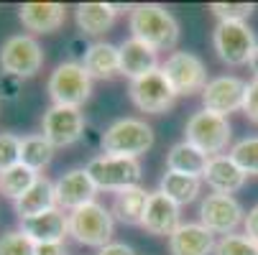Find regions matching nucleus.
Instances as JSON below:
<instances>
[{"mask_svg": "<svg viewBox=\"0 0 258 255\" xmlns=\"http://www.w3.org/2000/svg\"><path fill=\"white\" fill-rule=\"evenodd\" d=\"M159 192L166 194L171 202H176L179 207L192 204L200 192H202V179L197 176H187V174H176V171H166L159 181Z\"/></svg>", "mask_w": 258, "mask_h": 255, "instance_id": "26", "label": "nucleus"}, {"mask_svg": "<svg viewBox=\"0 0 258 255\" xmlns=\"http://www.w3.org/2000/svg\"><path fill=\"white\" fill-rule=\"evenodd\" d=\"M179 204L171 202L166 194H161L159 189L151 192L149 197V204H146V214H143V222L141 227L149 232V235H156V237H169L181 222H179Z\"/></svg>", "mask_w": 258, "mask_h": 255, "instance_id": "15", "label": "nucleus"}, {"mask_svg": "<svg viewBox=\"0 0 258 255\" xmlns=\"http://www.w3.org/2000/svg\"><path fill=\"white\" fill-rule=\"evenodd\" d=\"M118 13L120 6H110V3H80L75 8L77 28L87 36H102L105 31H110Z\"/></svg>", "mask_w": 258, "mask_h": 255, "instance_id": "24", "label": "nucleus"}, {"mask_svg": "<svg viewBox=\"0 0 258 255\" xmlns=\"http://www.w3.org/2000/svg\"><path fill=\"white\" fill-rule=\"evenodd\" d=\"M21 92H23V79L0 71V100L3 102H16L21 97Z\"/></svg>", "mask_w": 258, "mask_h": 255, "instance_id": "34", "label": "nucleus"}, {"mask_svg": "<svg viewBox=\"0 0 258 255\" xmlns=\"http://www.w3.org/2000/svg\"><path fill=\"white\" fill-rule=\"evenodd\" d=\"M184 140L192 143L195 148H200L202 153H207L210 158L212 156H223L228 151L230 140H233L230 120L202 107V110H197L187 120V125H184Z\"/></svg>", "mask_w": 258, "mask_h": 255, "instance_id": "3", "label": "nucleus"}, {"mask_svg": "<svg viewBox=\"0 0 258 255\" xmlns=\"http://www.w3.org/2000/svg\"><path fill=\"white\" fill-rule=\"evenodd\" d=\"M87 174L92 176L97 192H120L125 187H136L141 176H143V166L138 158H128V156H95L87 166Z\"/></svg>", "mask_w": 258, "mask_h": 255, "instance_id": "7", "label": "nucleus"}, {"mask_svg": "<svg viewBox=\"0 0 258 255\" xmlns=\"http://www.w3.org/2000/svg\"><path fill=\"white\" fill-rule=\"evenodd\" d=\"M36 255H67L64 242H44V245H36Z\"/></svg>", "mask_w": 258, "mask_h": 255, "instance_id": "38", "label": "nucleus"}, {"mask_svg": "<svg viewBox=\"0 0 258 255\" xmlns=\"http://www.w3.org/2000/svg\"><path fill=\"white\" fill-rule=\"evenodd\" d=\"M113 230H115V217L100 202H90L69 212V235L80 245L100 250L113 242Z\"/></svg>", "mask_w": 258, "mask_h": 255, "instance_id": "2", "label": "nucleus"}, {"mask_svg": "<svg viewBox=\"0 0 258 255\" xmlns=\"http://www.w3.org/2000/svg\"><path fill=\"white\" fill-rule=\"evenodd\" d=\"M207 163H210V156L202 153L200 148H195V145L187 143V140L174 143L169 148V153H166V171H176V174H187V176L202 179L205 171H207Z\"/></svg>", "mask_w": 258, "mask_h": 255, "instance_id": "25", "label": "nucleus"}, {"mask_svg": "<svg viewBox=\"0 0 258 255\" xmlns=\"http://www.w3.org/2000/svg\"><path fill=\"white\" fill-rule=\"evenodd\" d=\"M171 255H210L215 252V235L200 222H181L169 235Z\"/></svg>", "mask_w": 258, "mask_h": 255, "instance_id": "17", "label": "nucleus"}, {"mask_svg": "<svg viewBox=\"0 0 258 255\" xmlns=\"http://www.w3.org/2000/svg\"><path fill=\"white\" fill-rule=\"evenodd\" d=\"M39 176H41V174L31 171L28 166L16 163L13 168H8V171L0 174V194H3L6 199H11V202H18V199L36 184V179H39Z\"/></svg>", "mask_w": 258, "mask_h": 255, "instance_id": "28", "label": "nucleus"}, {"mask_svg": "<svg viewBox=\"0 0 258 255\" xmlns=\"http://www.w3.org/2000/svg\"><path fill=\"white\" fill-rule=\"evenodd\" d=\"M128 95L141 113H151V115H164L176 102V95L171 84L166 82V77L161 74V69H154L149 74L133 79L128 87Z\"/></svg>", "mask_w": 258, "mask_h": 255, "instance_id": "10", "label": "nucleus"}, {"mask_svg": "<svg viewBox=\"0 0 258 255\" xmlns=\"http://www.w3.org/2000/svg\"><path fill=\"white\" fill-rule=\"evenodd\" d=\"M131 39L151 46L154 51H171L179 44V21L159 3H141L131 8Z\"/></svg>", "mask_w": 258, "mask_h": 255, "instance_id": "1", "label": "nucleus"}, {"mask_svg": "<svg viewBox=\"0 0 258 255\" xmlns=\"http://www.w3.org/2000/svg\"><path fill=\"white\" fill-rule=\"evenodd\" d=\"M228 156L238 163V168L245 176H258V135H245L238 143H233Z\"/></svg>", "mask_w": 258, "mask_h": 255, "instance_id": "29", "label": "nucleus"}, {"mask_svg": "<svg viewBox=\"0 0 258 255\" xmlns=\"http://www.w3.org/2000/svg\"><path fill=\"white\" fill-rule=\"evenodd\" d=\"M21 163V138L16 133H0V174Z\"/></svg>", "mask_w": 258, "mask_h": 255, "instance_id": "33", "label": "nucleus"}, {"mask_svg": "<svg viewBox=\"0 0 258 255\" xmlns=\"http://www.w3.org/2000/svg\"><path fill=\"white\" fill-rule=\"evenodd\" d=\"M154 145V128L138 118H120L102 133V151L107 156L138 158Z\"/></svg>", "mask_w": 258, "mask_h": 255, "instance_id": "4", "label": "nucleus"}, {"mask_svg": "<svg viewBox=\"0 0 258 255\" xmlns=\"http://www.w3.org/2000/svg\"><path fill=\"white\" fill-rule=\"evenodd\" d=\"M212 46H215V54L223 64L243 66L250 61V54L258 46V41H255V33L248 23L220 21L212 31Z\"/></svg>", "mask_w": 258, "mask_h": 255, "instance_id": "9", "label": "nucleus"}, {"mask_svg": "<svg viewBox=\"0 0 258 255\" xmlns=\"http://www.w3.org/2000/svg\"><path fill=\"white\" fill-rule=\"evenodd\" d=\"M118 54H120V74L128 77L131 82L161 66L159 64V51L141 44L138 39H125L118 46Z\"/></svg>", "mask_w": 258, "mask_h": 255, "instance_id": "19", "label": "nucleus"}, {"mask_svg": "<svg viewBox=\"0 0 258 255\" xmlns=\"http://www.w3.org/2000/svg\"><path fill=\"white\" fill-rule=\"evenodd\" d=\"M18 21L31 33H54L67 21V8L61 3H23L18 8Z\"/></svg>", "mask_w": 258, "mask_h": 255, "instance_id": "18", "label": "nucleus"}, {"mask_svg": "<svg viewBox=\"0 0 258 255\" xmlns=\"http://www.w3.org/2000/svg\"><path fill=\"white\" fill-rule=\"evenodd\" d=\"M46 92L54 105L82 107L92 97V77L85 71L82 61H61L46 82Z\"/></svg>", "mask_w": 258, "mask_h": 255, "instance_id": "5", "label": "nucleus"}, {"mask_svg": "<svg viewBox=\"0 0 258 255\" xmlns=\"http://www.w3.org/2000/svg\"><path fill=\"white\" fill-rule=\"evenodd\" d=\"M85 71L92 79H113L120 74V54L118 46L107 44V41H95L87 46L85 59H82Z\"/></svg>", "mask_w": 258, "mask_h": 255, "instance_id": "21", "label": "nucleus"}, {"mask_svg": "<svg viewBox=\"0 0 258 255\" xmlns=\"http://www.w3.org/2000/svg\"><path fill=\"white\" fill-rule=\"evenodd\" d=\"M159 69H161V74L166 77V82L171 84L176 97L202 95V90L210 82L205 61L197 54H192V51H171Z\"/></svg>", "mask_w": 258, "mask_h": 255, "instance_id": "6", "label": "nucleus"}, {"mask_svg": "<svg viewBox=\"0 0 258 255\" xmlns=\"http://www.w3.org/2000/svg\"><path fill=\"white\" fill-rule=\"evenodd\" d=\"M87 128V120L80 107H61L51 105L41 118V135L54 145V148H67L82 140Z\"/></svg>", "mask_w": 258, "mask_h": 255, "instance_id": "11", "label": "nucleus"}, {"mask_svg": "<svg viewBox=\"0 0 258 255\" xmlns=\"http://www.w3.org/2000/svg\"><path fill=\"white\" fill-rule=\"evenodd\" d=\"M0 255H36V242L23 230H8L0 235Z\"/></svg>", "mask_w": 258, "mask_h": 255, "instance_id": "30", "label": "nucleus"}, {"mask_svg": "<svg viewBox=\"0 0 258 255\" xmlns=\"http://www.w3.org/2000/svg\"><path fill=\"white\" fill-rule=\"evenodd\" d=\"M243 95H245V82L240 77L220 74L210 79L207 87L202 90V105L205 110L228 118L230 113L243 110Z\"/></svg>", "mask_w": 258, "mask_h": 255, "instance_id": "13", "label": "nucleus"}, {"mask_svg": "<svg viewBox=\"0 0 258 255\" xmlns=\"http://www.w3.org/2000/svg\"><path fill=\"white\" fill-rule=\"evenodd\" d=\"M212 16L220 21H230V23H245L250 18V13L255 11L253 3H212L210 6Z\"/></svg>", "mask_w": 258, "mask_h": 255, "instance_id": "32", "label": "nucleus"}, {"mask_svg": "<svg viewBox=\"0 0 258 255\" xmlns=\"http://www.w3.org/2000/svg\"><path fill=\"white\" fill-rule=\"evenodd\" d=\"M243 227H245V235L258 245V204H253L245 214V220H243Z\"/></svg>", "mask_w": 258, "mask_h": 255, "instance_id": "36", "label": "nucleus"}, {"mask_svg": "<svg viewBox=\"0 0 258 255\" xmlns=\"http://www.w3.org/2000/svg\"><path fill=\"white\" fill-rule=\"evenodd\" d=\"M202 181H207V187L215 194H235L245 184V174L238 168V163L230 156L223 153V156H212L210 158Z\"/></svg>", "mask_w": 258, "mask_h": 255, "instance_id": "20", "label": "nucleus"}, {"mask_svg": "<svg viewBox=\"0 0 258 255\" xmlns=\"http://www.w3.org/2000/svg\"><path fill=\"white\" fill-rule=\"evenodd\" d=\"M44 66V49L41 44L26 33H16L3 41L0 46V69L6 74H13L18 79L36 77Z\"/></svg>", "mask_w": 258, "mask_h": 255, "instance_id": "8", "label": "nucleus"}, {"mask_svg": "<svg viewBox=\"0 0 258 255\" xmlns=\"http://www.w3.org/2000/svg\"><path fill=\"white\" fill-rule=\"evenodd\" d=\"M97 255H136V252H133V247L125 245V242H110V245L100 247Z\"/></svg>", "mask_w": 258, "mask_h": 255, "instance_id": "37", "label": "nucleus"}, {"mask_svg": "<svg viewBox=\"0 0 258 255\" xmlns=\"http://www.w3.org/2000/svg\"><path fill=\"white\" fill-rule=\"evenodd\" d=\"M248 66H250V71H253V79H258V46L253 49V54H250V61H248Z\"/></svg>", "mask_w": 258, "mask_h": 255, "instance_id": "39", "label": "nucleus"}, {"mask_svg": "<svg viewBox=\"0 0 258 255\" xmlns=\"http://www.w3.org/2000/svg\"><path fill=\"white\" fill-rule=\"evenodd\" d=\"M18 220H26V217H36L41 212L56 209V192H54V181H49L46 176H39L36 184L18 199L13 202Z\"/></svg>", "mask_w": 258, "mask_h": 255, "instance_id": "23", "label": "nucleus"}, {"mask_svg": "<svg viewBox=\"0 0 258 255\" xmlns=\"http://www.w3.org/2000/svg\"><path fill=\"white\" fill-rule=\"evenodd\" d=\"M54 151H56V148H54V145H51L41 133H33V135L21 138V163L28 166V168L36 171V174H41V171L51 163Z\"/></svg>", "mask_w": 258, "mask_h": 255, "instance_id": "27", "label": "nucleus"}, {"mask_svg": "<svg viewBox=\"0 0 258 255\" xmlns=\"http://www.w3.org/2000/svg\"><path fill=\"white\" fill-rule=\"evenodd\" d=\"M243 115L250 123H258V79L245 82V95H243Z\"/></svg>", "mask_w": 258, "mask_h": 255, "instance_id": "35", "label": "nucleus"}, {"mask_svg": "<svg viewBox=\"0 0 258 255\" xmlns=\"http://www.w3.org/2000/svg\"><path fill=\"white\" fill-rule=\"evenodd\" d=\"M215 255H258V245L248 235H225L215 242Z\"/></svg>", "mask_w": 258, "mask_h": 255, "instance_id": "31", "label": "nucleus"}, {"mask_svg": "<svg viewBox=\"0 0 258 255\" xmlns=\"http://www.w3.org/2000/svg\"><path fill=\"white\" fill-rule=\"evenodd\" d=\"M245 212L243 204L233 194H207L200 202V225L212 235H233L238 225H243Z\"/></svg>", "mask_w": 258, "mask_h": 255, "instance_id": "12", "label": "nucleus"}, {"mask_svg": "<svg viewBox=\"0 0 258 255\" xmlns=\"http://www.w3.org/2000/svg\"><path fill=\"white\" fill-rule=\"evenodd\" d=\"M36 245L44 242H64V237L69 235V214H64V209H49L36 217H26L21 220V227Z\"/></svg>", "mask_w": 258, "mask_h": 255, "instance_id": "16", "label": "nucleus"}, {"mask_svg": "<svg viewBox=\"0 0 258 255\" xmlns=\"http://www.w3.org/2000/svg\"><path fill=\"white\" fill-rule=\"evenodd\" d=\"M151 192L143 189L141 184L136 187H125L120 192H115L113 197V217L123 225H141L143 222V214H146V204H149Z\"/></svg>", "mask_w": 258, "mask_h": 255, "instance_id": "22", "label": "nucleus"}, {"mask_svg": "<svg viewBox=\"0 0 258 255\" xmlns=\"http://www.w3.org/2000/svg\"><path fill=\"white\" fill-rule=\"evenodd\" d=\"M54 192H56V207L64 212H72L82 204L95 202L97 187L92 176L87 174V168H72L54 181Z\"/></svg>", "mask_w": 258, "mask_h": 255, "instance_id": "14", "label": "nucleus"}]
</instances>
